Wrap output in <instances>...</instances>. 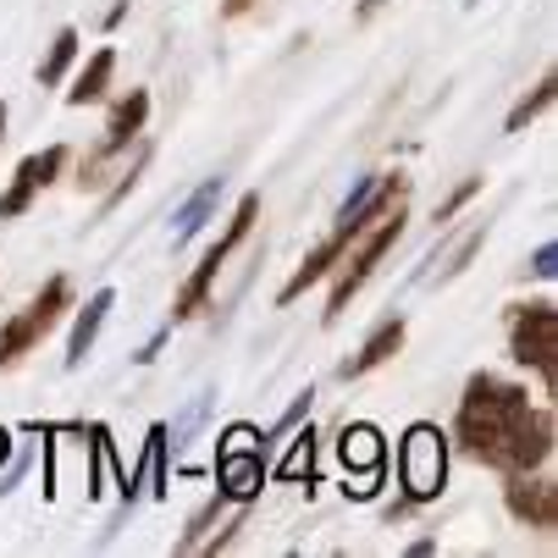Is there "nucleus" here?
Listing matches in <instances>:
<instances>
[{"label":"nucleus","mask_w":558,"mask_h":558,"mask_svg":"<svg viewBox=\"0 0 558 558\" xmlns=\"http://www.w3.org/2000/svg\"><path fill=\"white\" fill-rule=\"evenodd\" d=\"M475 194H482V178H464V183H459V189H453V194L437 205V227H448V221H453V216H459V210L475 199Z\"/></svg>","instance_id":"obj_23"},{"label":"nucleus","mask_w":558,"mask_h":558,"mask_svg":"<svg viewBox=\"0 0 558 558\" xmlns=\"http://www.w3.org/2000/svg\"><path fill=\"white\" fill-rule=\"evenodd\" d=\"M404 338H410L404 315H387V322H376V327H371V338L360 343V354L338 365V376H343V381H354V376H371V371H381V365H387L398 349H404Z\"/></svg>","instance_id":"obj_10"},{"label":"nucleus","mask_w":558,"mask_h":558,"mask_svg":"<svg viewBox=\"0 0 558 558\" xmlns=\"http://www.w3.org/2000/svg\"><path fill=\"white\" fill-rule=\"evenodd\" d=\"M66 172V144H50V149H34V155H23L17 161V172H12V189L0 194V221H17V216H28L34 210V199L56 183Z\"/></svg>","instance_id":"obj_6"},{"label":"nucleus","mask_w":558,"mask_h":558,"mask_svg":"<svg viewBox=\"0 0 558 558\" xmlns=\"http://www.w3.org/2000/svg\"><path fill=\"white\" fill-rule=\"evenodd\" d=\"M144 122H149V89H133V95H122V100L111 106V117H106V133H100L95 155H84V189H89V178L111 161V155H122V149L144 133Z\"/></svg>","instance_id":"obj_8"},{"label":"nucleus","mask_w":558,"mask_h":558,"mask_svg":"<svg viewBox=\"0 0 558 558\" xmlns=\"http://www.w3.org/2000/svg\"><path fill=\"white\" fill-rule=\"evenodd\" d=\"M66 304H72V282H66V277H50V282L34 293V304L17 310L12 322L0 327V371L17 365V360H23V354H28L56 322H61V315H66Z\"/></svg>","instance_id":"obj_5"},{"label":"nucleus","mask_w":558,"mask_h":558,"mask_svg":"<svg viewBox=\"0 0 558 558\" xmlns=\"http://www.w3.org/2000/svg\"><path fill=\"white\" fill-rule=\"evenodd\" d=\"M144 161H149V149H138V161H133V167L122 172V183H117V189L106 194V205H100V210H117V205H122V199L133 194V183H138V172H144Z\"/></svg>","instance_id":"obj_25"},{"label":"nucleus","mask_w":558,"mask_h":558,"mask_svg":"<svg viewBox=\"0 0 558 558\" xmlns=\"http://www.w3.org/2000/svg\"><path fill=\"white\" fill-rule=\"evenodd\" d=\"M221 504H227V498H221V493H216V498H210V504H205V509H199V514H194V520H189V536H183V542H178V553H194V547H199V542H205V531H210V525H216V514H221Z\"/></svg>","instance_id":"obj_22"},{"label":"nucleus","mask_w":558,"mask_h":558,"mask_svg":"<svg viewBox=\"0 0 558 558\" xmlns=\"http://www.w3.org/2000/svg\"><path fill=\"white\" fill-rule=\"evenodd\" d=\"M310 398H315V392H299V398H293V410H288V415H282V421L271 426V432H260V453H271V448H277V437L299 432V421L310 415Z\"/></svg>","instance_id":"obj_21"},{"label":"nucleus","mask_w":558,"mask_h":558,"mask_svg":"<svg viewBox=\"0 0 558 558\" xmlns=\"http://www.w3.org/2000/svg\"><path fill=\"white\" fill-rule=\"evenodd\" d=\"M392 7V0H360V7H354V23H371L376 12H387Z\"/></svg>","instance_id":"obj_28"},{"label":"nucleus","mask_w":558,"mask_h":558,"mask_svg":"<svg viewBox=\"0 0 558 558\" xmlns=\"http://www.w3.org/2000/svg\"><path fill=\"white\" fill-rule=\"evenodd\" d=\"M504 509L531 531H553L558 525V482H547L542 470H514L504 482Z\"/></svg>","instance_id":"obj_7"},{"label":"nucleus","mask_w":558,"mask_h":558,"mask_svg":"<svg viewBox=\"0 0 558 558\" xmlns=\"http://www.w3.org/2000/svg\"><path fill=\"white\" fill-rule=\"evenodd\" d=\"M111 304H117V293L111 288H100L84 310H77V322H72V332H66V371H77L89 360V349H95V338H100V327H106V315H111Z\"/></svg>","instance_id":"obj_12"},{"label":"nucleus","mask_w":558,"mask_h":558,"mask_svg":"<svg viewBox=\"0 0 558 558\" xmlns=\"http://www.w3.org/2000/svg\"><path fill=\"white\" fill-rule=\"evenodd\" d=\"M531 410V392L520 381H504L493 371H475L464 381V398H459V415H453V437L470 459H482V464H498L509 432L520 426V415Z\"/></svg>","instance_id":"obj_1"},{"label":"nucleus","mask_w":558,"mask_h":558,"mask_svg":"<svg viewBox=\"0 0 558 558\" xmlns=\"http://www.w3.org/2000/svg\"><path fill=\"white\" fill-rule=\"evenodd\" d=\"M553 100H558V77L547 72V77H542V84H536V89H531V95H525V100H520V106L509 111V122H504V133H525V128H531L536 117H547V111H553Z\"/></svg>","instance_id":"obj_18"},{"label":"nucleus","mask_w":558,"mask_h":558,"mask_svg":"<svg viewBox=\"0 0 558 558\" xmlns=\"http://www.w3.org/2000/svg\"><path fill=\"white\" fill-rule=\"evenodd\" d=\"M77 28H61L56 39H50V56L39 61V89H61L66 84V72H72V61H77Z\"/></svg>","instance_id":"obj_17"},{"label":"nucleus","mask_w":558,"mask_h":558,"mask_svg":"<svg viewBox=\"0 0 558 558\" xmlns=\"http://www.w3.org/2000/svg\"><path fill=\"white\" fill-rule=\"evenodd\" d=\"M216 475H221L227 504H255V493L266 487V459L260 453H216Z\"/></svg>","instance_id":"obj_11"},{"label":"nucleus","mask_w":558,"mask_h":558,"mask_svg":"<svg viewBox=\"0 0 558 558\" xmlns=\"http://www.w3.org/2000/svg\"><path fill=\"white\" fill-rule=\"evenodd\" d=\"M315 442H322L315 432H299V437H293L288 459H277V482H304V475L315 482Z\"/></svg>","instance_id":"obj_19"},{"label":"nucleus","mask_w":558,"mask_h":558,"mask_svg":"<svg viewBox=\"0 0 558 558\" xmlns=\"http://www.w3.org/2000/svg\"><path fill=\"white\" fill-rule=\"evenodd\" d=\"M381 475H387V464H376V470H349V498H376L381 493Z\"/></svg>","instance_id":"obj_24"},{"label":"nucleus","mask_w":558,"mask_h":558,"mask_svg":"<svg viewBox=\"0 0 558 558\" xmlns=\"http://www.w3.org/2000/svg\"><path fill=\"white\" fill-rule=\"evenodd\" d=\"M398 482H404V498L421 509L432 498H442L448 487V437L432 421H415L398 442Z\"/></svg>","instance_id":"obj_4"},{"label":"nucleus","mask_w":558,"mask_h":558,"mask_svg":"<svg viewBox=\"0 0 558 558\" xmlns=\"http://www.w3.org/2000/svg\"><path fill=\"white\" fill-rule=\"evenodd\" d=\"M161 343H167V332H155V338H149V343H144V349H138L133 360H138V365H149L155 354H161Z\"/></svg>","instance_id":"obj_29"},{"label":"nucleus","mask_w":558,"mask_h":558,"mask_svg":"<svg viewBox=\"0 0 558 558\" xmlns=\"http://www.w3.org/2000/svg\"><path fill=\"white\" fill-rule=\"evenodd\" d=\"M553 260H558V244H553V238H547V244H542V250H536V266H531V271H536V277H542V282H553V271H558V266H553Z\"/></svg>","instance_id":"obj_26"},{"label":"nucleus","mask_w":558,"mask_h":558,"mask_svg":"<svg viewBox=\"0 0 558 558\" xmlns=\"http://www.w3.org/2000/svg\"><path fill=\"white\" fill-rule=\"evenodd\" d=\"M338 459H343L349 470H376V464H387L381 432H376V426H365V421L343 426V437H338Z\"/></svg>","instance_id":"obj_15"},{"label":"nucleus","mask_w":558,"mask_h":558,"mask_svg":"<svg viewBox=\"0 0 558 558\" xmlns=\"http://www.w3.org/2000/svg\"><path fill=\"white\" fill-rule=\"evenodd\" d=\"M0 138H7V100H0Z\"/></svg>","instance_id":"obj_31"},{"label":"nucleus","mask_w":558,"mask_h":558,"mask_svg":"<svg viewBox=\"0 0 558 558\" xmlns=\"http://www.w3.org/2000/svg\"><path fill=\"white\" fill-rule=\"evenodd\" d=\"M404 199H410V194L387 199V205H381V210H376V216H371V221L354 232V244L343 250V260L332 266V277H327V282H332V293H327V310H322V322H327V327H332L338 315L354 304V293L371 282L376 260H381V255L398 244V238H404V221H410V205H404Z\"/></svg>","instance_id":"obj_2"},{"label":"nucleus","mask_w":558,"mask_h":558,"mask_svg":"<svg viewBox=\"0 0 558 558\" xmlns=\"http://www.w3.org/2000/svg\"><path fill=\"white\" fill-rule=\"evenodd\" d=\"M509 360L520 371H536L547 381V392H558V304L553 299L514 304V315H509Z\"/></svg>","instance_id":"obj_3"},{"label":"nucleus","mask_w":558,"mask_h":558,"mask_svg":"<svg viewBox=\"0 0 558 558\" xmlns=\"http://www.w3.org/2000/svg\"><path fill=\"white\" fill-rule=\"evenodd\" d=\"M7 453H12V432H7V426H0V459H7Z\"/></svg>","instance_id":"obj_30"},{"label":"nucleus","mask_w":558,"mask_h":558,"mask_svg":"<svg viewBox=\"0 0 558 558\" xmlns=\"http://www.w3.org/2000/svg\"><path fill=\"white\" fill-rule=\"evenodd\" d=\"M221 266H227V255L210 244L205 250V260L189 271V282L178 288V304H172V315H178V322H194V315L210 304V288H216V277H221Z\"/></svg>","instance_id":"obj_13"},{"label":"nucleus","mask_w":558,"mask_h":558,"mask_svg":"<svg viewBox=\"0 0 558 558\" xmlns=\"http://www.w3.org/2000/svg\"><path fill=\"white\" fill-rule=\"evenodd\" d=\"M553 437H558L553 410H525L520 426L509 432V442H504V453H498L493 470H504V475H514V470H542V464L553 459Z\"/></svg>","instance_id":"obj_9"},{"label":"nucleus","mask_w":558,"mask_h":558,"mask_svg":"<svg viewBox=\"0 0 558 558\" xmlns=\"http://www.w3.org/2000/svg\"><path fill=\"white\" fill-rule=\"evenodd\" d=\"M255 221H260V194H244V199H238V210H232V221H227V232L216 238V250L232 255V250L255 232Z\"/></svg>","instance_id":"obj_20"},{"label":"nucleus","mask_w":558,"mask_h":558,"mask_svg":"<svg viewBox=\"0 0 558 558\" xmlns=\"http://www.w3.org/2000/svg\"><path fill=\"white\" fill-rule=\"evenodd\" d=\"M250 12H255V0H221V17H227V23L250 17Z\"/></svg>","instance_id":"obj_27"},{"label":"nucleus","mask_w":558,"mask_h":558,"mask_svg":"<svg viewBox=\"0 0 558 558\" xmlns=\"http://www.w3.org/2000/svg\"><path fill=\"white\" fill-rule=\"evenodd\" d=\"M111 72H117V50H95L84 61V72L72 77V89H66V106L72 111H84V106H100L111 95Z\"/></svg>","instance_id":"obj_14"},{"label":"nucleus","mask_w":558,"mask_h":558,"mask_svg":"<svg viewBox=\"0 0 558 558\" xmlns=\"http://www.w3.org/2000/svg\"><path fill=\"white\" fill-rule=\"evenodd\" d=\"M221 189H227V178H205L189 199H183V210H178V221H172V232H178V244H189V238L210 221V210H216V199H221Z\"/></svg>","instance_id":"obj_16"}]
</instances>
